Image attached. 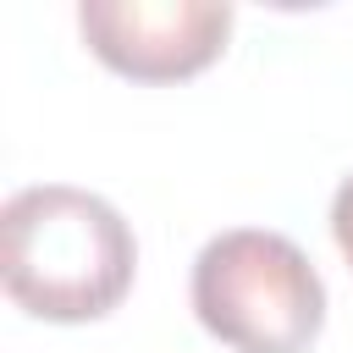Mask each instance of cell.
<instances>
[{
	"label": "cell",
	"instance_id": "obj_4",
	"mask_svg": "<svg viewBox=\"0 0 353 353\" xmlns=\"http://www.w3.org/2000/svg\"><path fill=\"white\" fill-rule=\"evenodd\" d=\"M331 237H336V248H342V259L353 270V176H342V188L331 199Z\"/></svg>",
	"mask_w": 353,
	"mask_h": 353
},
{
	"label": "cell",
	"instance_id": "obj_2",
	"mask_svg": "<svg viewBox=\"0 0 353 353\" xmlns=\"http://www.w3.org/2000/svg\"><path fill=\"white\" fill-rule=\"evenodd\" d=\"M193 314L232 353H309L325 325V281L292 237L232 226L193 259Z\"/></svg>",
	"mask_w": 353,
	"mask_h": 353
},
{
	"label": "cell",
	"instance_id": "obj_1",
	"mask_svg": "<svg viewBox=\"0 0 353 353\" xmlns=\"http://www.w3.org/2000/svg\"><path fill=\"white\" fill-rule=\"evenodd\" d=\"M138 270V243L121 210L72 182H39L0 210V281L33 320H105Z\"/></svg>",
	"mask_w": 353,
	"mask_h": 353
},
{
	"label": "cell",
	"instance_id": "obj_3",
	"mask_svg": "<svg viewBox=\"0 0 353 353\" xmlns=\"http://www.w3.org/2000/svg\"><path fill=\"white\" fill-rule=\"evenodd\" d=\"M88 50L132 83H182L204 72L232 33L226 0H83Z\"/></svg>",
	"mask_w": 353,
	"mask_h": 353
}]
</instances>
